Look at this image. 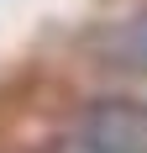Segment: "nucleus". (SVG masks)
Segmentation results:
<instances>
[{
    "mask_svg": "<svg viewBox=\"0 0 147 153\" xmlns=\"http://www.w3.org/2000/svg\"><path fill=\"white\" fill-rule=\"evenodd\" d=\"M47 153H147V106L132 95H100Z\"/></svg>",
    "mask_w": 147,
    "mask_h": 153,
    "instance_id": "1",
    "label": "nucleus"
},
{
    "mask_svg": "<svg viewBox=\"0 0 147 153\" xmlns=\"http://www.w3.org/2000/svg\"><path fill=\"white\" fill-rule=\"evenodd\" d=\"M121 53H126L137 69H147V11L137 16V21H126V32H121Z\"/></svg>",
    "mask_w": 147,
    "mask_h": 153,
    "instance_id": "2",
    "label": "nucleus"
}]
</instances>
